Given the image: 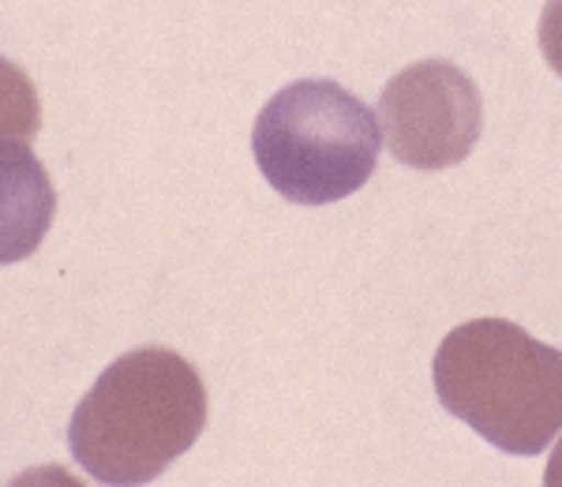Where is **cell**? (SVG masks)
<instances>
[{
	"label": "cell",
	"mask_w": 562,
	"mask_h": 487,
	"mask_svg": "<svg viewBox=\"0 0 562 487\" xmlns=\"http://www.w3.org/2000/svg\"><path fill=\"white\" fill-rule=\"evenodd\" d=\"M206 428V386L173 349L116 356L68 423L71 457L105 487L158 480Z\"/></svg>",
	"instance_id": "6da1fadb"
},
{
	"label": "cell",
	"mask_w": 562,
	"mask_h": 487,
	"mask_svg": "<svg viewBox=\"0 0 562 487\" xmlns=\"http://www.w3.org/2000/svg\"><path fill=\"white\" fill-rule=\"evenodd\" d=\"M435 394L503 454H543L562 435V349L510 319L461 322L435 349Z\"/></svg>",
	"instance_id": "7a4b0ae2"
},
{
	"label": "cell",
	"mask_w": 562,
	"mask_h": 487,
	"mask_svg": "<svg viewBox=\"0 0 562 487\" xmlns=\"http://www.w3.org/2000/svg\"><path fill=\"white\" fill-rule=\"evenodd\" d=\"M379 116L334 79H301L262 105L251 155L281 200L296 206L341 203L375 173Z\"/></svg>",
	"instance_id": "3957f363"
},
{
	"label": "cell",
	"mask_w": 562,
	"mask_h": 487,
	"mask_svg": "<svg viewBox=\"0 0 562 487\" xmlns=\"http://www.w3.org/2000/svg\"><path fill=\"white\" fill-rule=\"evenodd\" d=\"M375 116L390 155L409 169L435 173L473 155L484 128V102L458 65L420 60L383 87Z\"/></svg>",
	"instance_id": "277c9868"
},
{
	"label": "cell",
	"mask_w": 562,
	"mask_h": 487,
	"mask_svg": "<svg viewBox=\"0 0 562 487\" xmlns=\"http://www.w3.org/2000/svg\"><path fill=\"white\" fill-rule=\"evenodd\" d=\"M57 214V192L26 143L0 139V267L38 251Z\"/></svg>",
	"instance_id": "5b68a950"
},
{
	"label": "cell",
	"mask_w": 562,
	"mask_h": 487,
	"mask_svg": "<svg viewBox=\"0 0 562 487\" xmlns=\"http://www.w3.org/2000/svg\"><path fill=\"white\" fill-rule=\"evenodd\" d=\"M42 128V102L31 76L0 57V139L31 143Z\"/></svg>",
	"instance_id": "8992f818"
},
{
	"label": "cell",
	"mask_w": 562,
	"mask_h": 487,
	"mask_svg": "<svg viewBox=\"0 0 562 487\" xmlns=\"http://www.w3.org/2000/svg\"><path fill=\"white\" fill-rule=\"evenodd\" d=\"M537 38H540L543 60H548L555 76H562V0H548V4H543Z\"/></svg>",
	"instance_id": "52a82bcc"
},
{
	"label": "cell",
	"mask_w": 562,
	"mask_h": 487,
	"mask_svg": "<svg viewBox=\"0 0 562 487\" xmlns=\"http://www.w3.org/2000/svg\"><path fill=\"white\" fill-rule=\"evenodd\" d=\"M4 487H87L83 480H79L76 473H68L65 465H34V468H26V473L15 476L12 484H4Z\"/></svg>",
	"instance_id": "ba28073f"
},
{
	"label": "cell",
	"mask_w": 562,
	"mask_h": 487,
	"mask_svg": "<svg viewBox=\"0 0 562 487\" xmlns=\"http://www.w3.org/2000/svg\"><path fill=\"white\" fill-rule=\"evenodd\" d=\"M543 487H562V435H559L555 450H551L548 468H543Z\"/></svg>",
	"instance_id": "9c48e42d"
}]
</instances>
